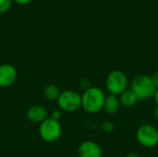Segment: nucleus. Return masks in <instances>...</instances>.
<instances>
[{
    "mask_svg": "<svg viewBox=\"0 0 158 157\" xmlns=\"http://www.w3.org/2000/svg\"><path fill=\"white\" fill-rule=\"evenodd\" d=\"M13 0H0V14L6 12L11 5H12Z\"/></svg>",
    "mask_w": 158,
    "mask_h": 157,
    "instance_id": "14",
    "label": "nucleus"
},
{
    "mask_svg": "<svg viewBox=\"0 0 158 157\" xmlns=\"http://www.w3.org/2000/svg\"><path fill=\"white\" fill-rule=\"evenodd\" d=\"M129 80L121 70H113L108 73L106 79V87L110 94L118 96L128 89Z\"/></svg>",
    "mask_w": 158,
    "mask_h": 157,
    "instance_id": "3",
    "label": "nucleus"
},
{
    "mask_svg": "<svg viewBox=\"0 0 158 157\" xmlns=\"http://www.w3.org/2000/svg\"><path fill=\"white\" fill-rule=\"evenodd\" d=\"M125 157H141L139 155L135 154V153H131V154H128Z\"/></svg>",
    "mask_w": 158,
    "mask_h": 157,
    "instance_id": "20",
    "label": "nucleus"
},
{
    "mask_svg": "<svg viewBox=\"0 0 158 157\" xmlns=\"http://www.w3.org/2000/svg\"><path fill=\"white\" fill-rule=\"evenodd\" d=\"M43 93H44V96L47 100H49V101H56L58 99L61 92H60V90L58 89L57 86L53 85V84H49V85H46L44 88Z\"/></svg>",
    "mask_w": 158,
    "mask_h": 157,
    "instance_id": "12",
    "label": "nucleus"
},
{
    "mask_svg": "<svg viewBox=\"0 0 158 157\" xmlns=\"http://www.w3.org/2000/svg\"><path fill=\"white\" fill-rule=\"evenodd\" d=\"M103 151L101 146L93 141L81 143L78 148L79 157H102Z\"/></svg>",
    "mask_w": 158,
    "mask_h": 157,
    "instance_id": "8",
    "label": "nucleus"
},
{
    "mask_svg": "<svg viewBox=\"0 0 158 157\" xmlns=\"http://www.w3.org/2000/svg\"><path fill=\"white\" fill-rule=\"evenodd\" d=\"M119 106H120V103H119L118 96L109 93L106 95L102 110H104L105 113L107 115H115L118 111Z\"/></svg>",
    "mask_w": 158,
    "mask_h": 157,
    "instance_id": "10",
    "label": "nucleus"
},
{
    "mask_svg": "<svg viewBox=\"0 0 158 157\" xmlns=\"http://www.w3.org/2000/svg\"><path fill=\"white\" fill-rule=\"evenodd\" d=\"M136 140L145 148L156 147L158 144V130L151 124H143L136 131Z\"/></svg>",
    "mask_w": 158,
    "mask_h": 157,
    "instance_id": "6",
    "label": "nucleus"
},
{
    "mask_svg": "<svg viewBox=\"0 0 158 157\" xmlns=\"http://www.w3.org/2000/svg\"><path fill=\"white\" fill-rule=\"evenodd\" d=\"M101 129L104 132L106 133H109V132H112L115 129V125L112 121L110 120H106L102 123L101 125Z\"/></svg>",
    "mask_w": 158,
    "mask_h": 157,
    "instance_id": "13",
    "label": "nucleus"
},
{
    "mask_svg": "<svg viewBox=\"0 0 158 157\" xmlns=\"http://www.w3.org/2000/svg\"><path fill=\"white\" fill-rule=\"evenodd\" d=\"M14 2H16L19 5H27L29 3H31L32 0H13Z\"/></svg>",
    "mask_w": 158,
    "mask_h": 157,
    "instance_id": "17",
    "label": "nucleus"
},
{
    "mask_svg": "<svg viewBox=\"0 0 158 157\" xmlns=\"http://www.w3.org/2000/svg\"><path fill=\"white\" fill-rule=\"evenodd\" d=\"M154 99H155V102H156V105H158V89H156V93H155Z\"/></svg>",
    "mask_w": 158,
    "mask_h": 157,
    "instance_id": "19",
    "label": "nucleus"
},
{
    "mask_svg": "<svg viewBox=\"0 0 158 157\" xmlns=\"http://www.w3.org/2000/svg\"><path fill=\"white\" fill-rule=\"evenodd\" d=\"M62 133V127L59 121L48 117L45 120L40 123L39 134L42 140L46 143H54L57 141Z\"/></svg>",
    "mask_w": 158,
    "mask_h": 157,
    "instance_id": "4",
    "label": "nucleus"
},
{
    "mask_svg": "<svg viewBox=\"0 0 158 157\" xmlns=\"http://www.w3.org/2000/svg\"><path fill=\"white\" fill-rule=\"evenodd\" d=\"M151 79H152V81H153V82H154V84H155V86H156V88L158 89V69L151 76Z\"/></svg>",
    "mask_w": 158,
    "mask_h": 157,
    "instance_id": "16",
    "label": "nucleus"
},
{
    "mask_svg": "<svg viewBox=\"0 0 158 157\" xmlns=\"http://www.w3.org/2000/svg\"><path fill=\"white\" fill-rule=\"evenodd\" d=\"M56 102L62 111L75 112L81 107V94L73 90H67L60 93Z\"/></svg>",
    "mask_w": 158,
    "mask_h": 157,
    "instance_id": "5",
    "label": "nucleus"
},
{
    "mask_svg": "<svg viewBox=\"0 0 158 157\" xmlns=\"http://www.w3.org/2000/svg\"><path fill=\"white\" fill-rule=\"evenodd\" d=\"M50 118H52L55 119V120L59 121V119H60V118H61V112H60L59 110H55V111L52 112Z\"/></svg>",
    "mask_w": 158,
    "mask_h": 157,
    "instance_id": "15",
    "label": "nucleus"
},
{
    "mask_svg": "<svg viewBox=\"0 0 158 157\" xmlns=\"http://www.w3.org/2000/svg\"><path fill=\"white\" fill-rule=\"evenodd\" d=\"M131 90L134 92L139 100H147L154 97L156 88L151 79V76L140 74L131 80Z\"/></svg>",
    "mask_w": 158,
    "mask_h": 157,
    "instance_id": "2",
    "label": "nucleus"
},
{
    "mask_svg": "<svg viewBox=\"0 0 158 157\" xmlns=\"http://www.w3.org/2000/svg\"><path fill=\"white\" fill-rule=\"evenodd\" d=\"M18 72L10 64L0 65V87L5 88L12 85L17 80Z\"/></svg>",
    "mask_w": 158,
    "mask_h": 157,
    "instance_id": "7",
    "label": "nucleus"
},
{
    "mask_svg": "<svg viewBox=\"0 0 158 157\" xmlns=\"http://www.w3.org/2000/svg\"><path fill=\"white\" fill-rule=\"evenodd\" d=\"M27 118L33 123H42L45 120L48 116V111L42 105H33L31 106L26 113Z\"/></svg>",
    "mask_w": 158,
    "mask_h": 157,
    "instance_id": "9",
    "label": "nucleus"
},
{
    "mask_svg": "<svg viewBox=\"0 0 158 157\" xmlns=\"http://www.w3.org/2000/svg\"><path fill=\"white\" fill-rule=\"evenodd\" d=\"M153 116H154V118L158 120V105H156V107L154 108V110H153Z\"/></svg>",
    "mask_w": 158,
    "mask_h": 157,
    "instance_id": "18",
    "label": "nucleus"
},
{
    "mask_svg": "<svg viewBox=\"0 0 158 157\" xmlns=\"http://www.w3.org/2000/svg\"><path fill=\"white\" fill-rule=\"evenodd\" d=\"M106 94L99 87H89L81 94V107L88 114H97L103 109Z\"/></svg>",
    "mask_w": 158,
    "mask_h": 157,
    "instance_id": "1",
    "label": "nucleus"
},
{
    "mask_svg": "<svg viewBox=\"0 0 158 157\" xmlns=\"http://www.w3.org/2000/svg\"><path fill=\"white\" fill-rule=\"evenodd\" d=\"M118 99H119L120 105H122L124 107H132L139 101L137 95L131 89H127L121 94H119Z\"/></svg>",
    "mask_w": 158,
    "mask_h": 157,
    "instance_id": "11",
    "label": "nucleus"
}]
</instances>
